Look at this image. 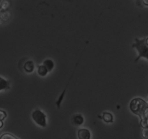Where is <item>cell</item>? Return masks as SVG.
<instances>
[{
	"label": "cell",
	"instance_id": "cell-5",
	"mask_svg": "<svg viewBox=\"0 0 148 139\" xmlns=\"http://www.w3.org/2000/svg\"><path fill=\"white\" fill-rule=\"evenodd\" d=\"M10 88V82L4 79V78L0 77V91L9 89Z\"/></svg>",
	"mask_w": 148,
	"mask_h": 139
},
{
	"label": "cell",
	"instance_id": "cell-4",
	"mask_svg": "<svg viewBox=\"0 0 148 139\" xmlns=\"http://www.w3.org/2000/svg\"><path fill=\"white\" fill-rule=\"evenodd\" d=\"M77 136L79 139H90L91 134L89 130L86 128H82L78 130Z\"/></svg>",
	"mask_w": 148,
	"mask_h": 139
},
{
	"label": "cell",
	"instance_id": "cell-10",
	"mask_svg": "<svg viewBox=\"0 0 148 139\" xmlns=\"http://www.w3.org/2000/svg\"><path fill=\"white\" fill-rule=\"evenodd\" d=\"M10 18V12L7 11V10H4V11L0 12V20L2 21L6 22Z\"/></svg>",
	"mask_w": 148,
	"mask_h": 139
},
{
	"label": "cell",
	"instance_id": "cell-2",
	"mask_svg": "<svg viewBox=\"0 0 148 139\" xmlns=\"http://www.w3.org/2000/svg\"><path fill=\"white\" fill-rule=\"evenodd\" d=\"M132 47L135 48L139 53V56L136 59V62L140 59V58L145 57L148 59V46L145 42V39H135V43L132 44Z\"/></svg>",
	"mask_w": 148,
	"mask_h": 139
},
{
	"label": "cell",
	"instance_id": "cell-14",
	"mask_svg": "<svg viewBox=\"0 0 148 139\" xmlns=\"http://www.w3.org/2000/svg\"><path fill=\"white\" fill-rule=\"evenodd\" d=\"M6 117H7V114H6L5 111H3V110H0V120L3 121L6 118Z\"/></svg>",
	"mask_w": 148,
	"mask_h": 139
},
{
	"label": "cell",
	"instance_id": "cell-7",
	"mask_svg": "<svg viewBox=\"0 0 148 139\" xmlns=\"http://www.w3.org/2000/svg\"><path fill=\"white\" fill-rule=\"evenodd\" d=\"M43 65L46 67L48 72H51V71L53 69V67H54V63H53V61L50 59H46V60L43 62Z\"/></svg>",
	"mask_w": 148,
	"mask_h": 139
},
{
	"label": "cell",
	"instance_id": "cell-1",
	"mask_svg": "<svg viewBox=\"0 0 148 139\" xmlns=\"http://www.w3.org/2000/svg\"><path fill=\"white\" fill-rule=\"evenodd\" d=\"M130 109L134 114L140 116V118H143L146 109L148 107V104L146 101L142 98H134L130 103Z\"/></svg>",
	"mask_w": 148,
	"mask_h": 139
},
{
	"label": "cell",
	"instance_id": "cell-12",
	"mask_svg": "<svg viewBox=\"0 0 148 139\" xmlns=\"http://www.w3.org/2000/svg\"><path fill=\"white\" fill-rule=\"evenodd\" d=\"M9 7H10V2L7 0H4L2 2H0V7H1V11L6 10Z\"/></svg>",
	"mask_w": 148,
	"mask_h": 139
},
{
	"label": "cell",
	"instance_id": "cell-19",
	"mask_svg": "<svg viewBox=\"0 0 148 139\" xmlns=\"http://www.w3.org/2000/svg\"><path fill=\"white\" fill-rule=\"evenodd\" d=\"M1 12V7H0V12Z\"/></svg>",
	"mask_w": 148,
	"mask_h": 139
},
{
	"label": "cell",
	"instance_id": "cell-9",
	"mask_svg": "<svg viewBox=\"0 0 148 139\" xmlns=\"http://www.w3.org/2000/svg\"><path fill=\"white\" fill-rule=\"evenodd\" d=\"M37 72H38V74L40 75V76L44 77L47 75L48 70H47V69L46 68V67L43 65H40V66L38 67Z\"/></svg>",
	"mask_w": 148,
	"mask_h": 139
},
{
	"label": "cell",
	"instance_id": "cell-13",
	"mask_svg": "<svg viewBox=\"0 0 148 139\" xmlns=\"http://www.w3.org/2000/svg\"><path fill=\"white\" fill-rule=\"evenodd\" d=\"M0 139H17V138L14 137V136H12L10 133H4L1 136Z\"/></svg>",
	"mask_w": 148,
	"mask_h": 139
},
{
	"label": "cell",
	"instance_id": "cell-11",
	"mask_svg": "<svg viewBox=\"0 0 148 139\" xmlns=\"http://www.w3.org/2000/svg\"><path fill=\"white\" fill-rule=\"evenodd\" d=\"M103 119L106 122H113V115L111 113L104 112L103 114Z\"/></svg>",
	"mask_w": 148,
	"mask_h": 139
},
{
	"label": "cell",
	"instance_id": "cell-20",
	"mask_svg": "<svg viewBox=\"0 0 148 139\" xmlns=\"http://www.w3.org/2000/svg\"><path fill=\"white\" fill-rule=\"evenodd\" d=\"M0 2H1V0H0Z\"/></svg>",
	"mask_w": 148,
	"mask_h": 139
},
{
	"label": "cell",
	"instance_id": "cell-8",
	"mask_svg": "<svg viewBox=\"0 0 148 139\" xmlns=\"http://www.w3.org/2000/svg\"><path fill=\"white\" fill-rule=\"evenodd\" d=\"M84 118L81 114H77L73 117V124L75 125H81L83 123Z\"/></svg>",
	"mask_w": 148,
	"mask_h": 139
},
{
	"label": "cell",
	"instance_id": "cell-15",
	"mask_svg": "<svg viewBox=\"0 0 148 139\" xmlns=\"http://www.w3.org/2000/svg\"><path fill=\"white\" fill-rule=\"evenodd\" d=\"M143 136L145 138L148 139V127L144 128L143 130Z\"/></svg>",
	"mask_w": 148,
	"mask_h": 139
},
{
	"label": "cell",
	"instance_id": "cell-6",
	"mask_svg": "<svg viewBox=\"0 0 148 139\" xmlns=\"http://www.w3.org/2000/svg\"><path fill=\"white\" fill-rule=\"evenodd\" d=\"M35 65L33 61H27L24 65V70L27 72H32L34 70Z\"/></svg>",
	"mask_w": 148,
	"mask_h": 139
},
{
	"label": "cell",
	"instance_id": "cell-17",
	"mask_svg": "<svg viewBox=\"0 0 148 139\" xmlns=\"http://www.w3.org/2000/svg\"><path fill=\"white\" fill-rule=\"evenodd\" d=\"M2 126H3V122H2V121H1V120H0V128H1V127H2Z\"/></svg>",
	"mask_w": 148,
	"mask_h": 139
},
{
	"label": "cell",
	"instance_id": "cell-3",
	"mask_svg": "<svg viewBox=\"0 0 148 139\" xmlns=\"http://www.w3.org/2000/svg\"><path fill=\"white\" fill-rule=\"evenodd\" d=\"M32 118L37 125L43 127H46V116L41 110H34L32 113Z\"/></svg>",
	"mask_w": 148,
	"mask_h": 139
},
{
	"label": "cell",
	"instance_id": "cell-18",
	"mask_svg": "<svg viewBox=\"0 0 148 139\" xmlns=\"http://www.w3.org/2000/svg\"><path fill=\"white\" fill-rule=\"evenodd\" d=\"M145 42H146V43H147V45L148 46V38H147V39H145Z\"/></svg>",
	"mask_w": 148,
	"mask_h": 139
},
{
	"label": "cell",
	"instance_id": "cell-16",
	"mask_svg": "<svg viewBox=\"0 0 148 139\" xmlns=\"http://www.w3.org/2000/svg\"><path fill=\"white\" fill-rule=\"evenodd\" d=\"M143 2L145 5L148 6V0H143Z\"/></svg>",
	"mask_w": 148,
	"mask_h": 139
}]
</instances>
